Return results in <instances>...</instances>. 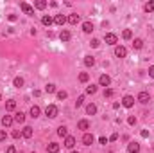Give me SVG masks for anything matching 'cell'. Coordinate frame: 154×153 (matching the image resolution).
<instances>
[{
  "label": "cell",
  "mask_w": 154,
  "mask_h": 153,
  "mask_svg": "<svg viewBox=\"0 0 154 153\" xmlns=\"http://www.w3.org/2000/svg\"><path fill=\"white\" fill-rule=\"evenodd\" d=\"M57 114H59V110H57V106H56V105H48V106L45 108V115H47L48 119L57 117Z\"/></svg>",
  "instance_id": "obj_1"
},
{
  "label": "cell",
  "mask_w": 154,
  "mask_h": 153,
  "mask_svg": "<svg viewBox=\"0 0 154 153\" xmlns=\"http://www.w3.org/2000/svg\"><path fill=\"white\" fill-rule=\"evenodd\" d=\"M136 101H140L142 105H147L149 101H151V94H149V92H145V90H143V92H140V94L136 96Z\"/></svg>",
  "instance_id": "obj_2"
},
{
  "label": "cell",
  "mask_w": 154,
  "mask_h": 153,
  "mask_svg": "<svg viewBox=\"0 0 154 153\" xmlns=\"http://www.w3.org/2000/svg\"><path fill=\"white\" fill-rule=\"evenodd\" d=\"M20 9H22V11H23L27 16H34V7L29 6L27 2H22V4H20Z\"/></svg>",
  "instance_id": "obj_3"
},
{
  "label": "cell",
  "mask_w": 154,
  "mask_h": 153,
  "mask_svg": "<svg viewBox=\"0 0 154 153\" xmlns=\"http://www.w3.org/2000/svg\"><path fill=\"white\" fill-rule=\"evenodd\" d=\"M122 106H124V108H133V106H135V97H133V96H124V99H122Z\"/></svg>",
  "instance_id": "obj_4"
},
{
  "label": "cell",
  "mask_w": 154,
  "mask_h": 153,
  "mask_svg": "<svg viewBox=\"0 0 154 153\" xmlns=\"http://www.w3.org/2000/svg\"><path fill=\"white\" fill-rule=\"evenodd\" d=\"M115 56H117V58H126V56H127V49H126L124 45H117V47H115Z\"/></svg>",
  "instance_id": "obj_5"
},
{
  "label": "cell",
  "mask_w": 154,
  "mask_h": 153,
  "mask_svg": "<svg viewBox=\"0 0 154 153\" xmlns=\"http://www.w3.org/2000/svg\"><path fill=\"white\" fill-rule=\"evenodd\" d=\"M93 142H95L93 133H84V135H83V144H84V146H91Z\"/></svg>",
  "instance_id": "obj_6"
},
{
  "label": "cell",
  "mask_w": 154,
  "mask_h": 153,
  "mask_svg": "<svg viewBox=\"0 0 154 153\" xmlns=\"http://www.w3.org/2000/svg\"><path fill=\"white\" fill-rule=\"evenodd\" d=\"M99 85H100V87H109V85H111V78H109L108 74H102V76L99 78Z\"/></svg>",
  "instance_id": "obj_7"
},
{
  "label": "cell",
  "mask_w": 154,
  "mask_h": 153,
  "mask_svg": "<svg viewBox=\"0 0 154 153\" xmlns=\"http://www.w3.org/2000/svg\"><path fill=\"white\" fill-rule=\"evenodd\" d=\"M66 22H68V18H66L65 15H56V18H54V24H56V25H61V27H63Z\"/></svg>",
  "instance_id": "obj_8"
},
{
  "label": "cell",
  "mask_w": 154,
  "mask_h": 153,
  "mask_svg": "<svg viewBox=\"0 0 154 153\" xmlns=\"http://www.w3.org/2000/svg\"><path fill=\"white\" fill-rule=\"evenodd\" d=\"M117 42H118L117 34H113V33H108V34H106V43H108V45H117Z\"/></svg>",
  "instance_id": "obj_9"
},
{
  "label": "cell",
  "mask_w": 154,
  "mask_h": 153,
  "mask_svg": "<svg viewBox=\"0 0 154 153\" xmlns=\"http://www.w3.org/2000/svg\"><path fill=\"white\" fill-rule=\"evenodd\" d=\"M127 151L129 153H138L140 151V144H138V142H135V140L129 142V144H127Z\"/></svg>",
  "instance_id": "obj_10"
},
{
  "label": "cell",
  "mask_w": 154,
  "mask_h": 153,
  "mask_svg": "<svg viewBox=\"0 0 154 153\" xmlns=\"http://www.w3.org/2000/svg\"><path fill=\"white\" fill-rule=\"evenodd\" d=\"M70 38H72V34H70V31H66V29H63L59 33V40H61V42H70Z\"/></svg>",
  "instance_id": "obj_11"
},
{
  "label": "cell",
  "mask_w": 154,
  "mask_h": 153,
  "mask_svg": "<svg viewBox=\"0 0 154 153\" xmlns=\"http://www.w3.org/2000/svg\"><path fill=\"white\" fill-rule=\"evenodd\" d=\"M65 146L68 148V150H72L75 146V137H72V135H68V137H65Z\"/></svg>",
  "instance_id": "obj_12"
},
{
  "label": "cell",
  "mask_w": 154,
  "mask_h": 153,
  "mask_svg": "<svg viewBox=\"0 0 154 153\" xmlns=\"http://www.w3.org/2000/svg\"><path fill=\"white\" fill-rule=\"evenodd\" d=\"M39 114H41V108H39L38 105H34V106H30V117H32V119L39 117Z\"/></svg>",
  "instance_id": "obj_13"
},
{
  "label": "cell",
  "mask_w": 154,
  "mask_h": 153,
  "mask_svg": "<svg viewBox=\"0 0 154 153\" xmlns=\"http://www.w3.org/2000/svg\"><path fill=\"white\" fill-rule=\"evenodd\" d=\"M77 128H79V130H90V121H88V119H81V121L77 122Z\"/></svg>",
  "instance_id": "obj_14"
},
{
  "label": "cell",
  "mask_w": 154,
  "mask_h": 153,
  "mask_svg": "<svg viewBox=\"0 0 154 153\" xmlns=\"http://www.w3.org/2000/svg\"><path fill=\"white\" fill-rule=\"evenodd\" d=\"M32 133H34V131H32V128H30V126H25L22 130V137L23 139H30V137H32Z\"/></svg>",
  "instance_id": "obj_15"
},
{
  "label": "cell",
  "mask_w": 154,
  "mask_h": 153,
  "mask_svg": "<svg viewBox=\"0 0 154 153\" xmlns=\"http://www.w3.org/2000/svg\"><path fill=\"white\" fill-rule=\"evenodd\" d=\"M59 151V144L57 142H50V144L47 146V153H57Z\"/></svg>",
  "instance_id": "obj_16"
},
{
  "label": "cell",
  "mask_w": 154,
  "mask_h": 153,
  "mask_svg": "<svg viewBox=\"0 0 154 153\" xmlns=\"http://www.w3.org/2000/svg\"><path fill=\"white\" fill-rule=\"evenodd\" d=\"M41 24H43L45 27H50V25L54 24V18H52V16H48V15H45V16L41 18Z\"/></svg>",
  "instance_id": "obj_17"
},
{
  "label": "cell",
  "mask_w": 154,
  "mask_h": 153,
  "mask_svg": "<svg viewBox=\"0 0 154 153\" xmlns=\"http://www.w3.org/2000/svg\"><path fill=\"white\" fill-rule=\"evenodd\" d=\"M86 114H88V115H95V114H97V105L90 103V105L86 106Z\"/></svg>",
  "instance_id": "obj_18"
},
{
  "label": "cell",
  "mask_w": 154,
  "mask_h": 153,
  "mask_svg": "<svg viewBox=\"0 0 154 153\" xmlns=\"http://www.w3.org/2000/svg\"><path fill=\"white\" fill-rule=\"evenodd\" d=\"M13 119H15V122H20V124H22V122L25 121V114H23V112H16Z\"/></svg>",
  "instance_id": "obj_19"
},
{
  "label": "cell",
  "mask_w": 154,
  "mask_h": 153,
  "mask_svg": "<svg viewBox=\"0 0 154 153\" xmlns=\"http://www.w3.org/2000/svg\"><path fill=\"white\" fill-rule=\"evenodd\" d=\"M6 110H7V112H13V110H16V101H15V99H9L7 103H6Z\"/></svg>",
  "instance_id": "obj_20"
},
{
  "label": "cell",
  "mask_w": 154,
  "mask_h": 153,
  "mask_svg": "<svg viewBox=\"0 0 154 153\" xmlns=\"http://www.w3.org/2000/svg\"><path fill=\"white\" fill-rule=\"evenodd\" d=\"M57 135H59V137H68V128L61 124V126L57 128Z\"/></svg>",
  "instance_id": "obj_21"
},
{
  "label": "cell",
  "mask_w": 154,
  "mask_h": 153,
  "mask_svg": "<svg viewBox=\"0 0 154 153\" xmlns=\"http://www.w3.org/2000/svg\"><path fill=\"white\" fill-rule=\"evenodd\" d=\"M13 122H15V119H13L11 115H4V117H2V124H4V126H11Z\"/></svg>",
  "instance_id": "obj_22"
},
{
  "label": "cell",
  "mask_w": 154,
  "mask_h": 153,
  "mask_svg": "<svg viewBox=\"0 0 154 153\" xmlns=\"http://www.w3.org/2000/svg\"><path fill=\"white\" fill-rule=\"evenodd\" d=\"M143 11H145V13H152L154 11V0H149V2L143 6Z\"/></svg>",
  "instance_id": "obj_23"
},
{
  "label": "cell",
  "mask_w": 154,
  "mask_h": 153,
  "mask_svg": "<svg viewBox=\"0 0 154 153\" xmlns=\"http://www.w3.org/2000/svg\"><path fill=\"white\" fill-rule=\"evenodd\" d=\"M83 31H84L86 34H90L91 31H93V24H91V22H84L83 24Z\"/></svg>",
  "instance_id": "obj_24"
},
{
  "label": "cell",
  "mask_w": 154,
  "mask_h": 153,
  "mask_svg": "<svg viewBox=\"0 0 154 153\" xmlns=\"http://www.w3.org/2000/svg\"><path fill=\"white\" fill-rule=\"evenodd\" d=\"M79 20H81L79 15H70V16H68V22H70L72 25H77V24H79Z\"/></svg>",
  "instance_id": "obj_25"
},
{
  "label": "cell",
  "mask_w": 154,
  "mask_h": 153,
  "mask_svg": "<svg viewBox=\"0 0 154 153\" xmlns=\"http://www.w3.org/2000/svg\"><path fill=\"white\" fill-rule=\"evenodd\" d=\"M84 65L86 67H93L95 65V58L93 56H84Z\"/></svg>",
  "instance_id": "obj_26"
},
{
  "label": "cell",
  "mask_w": 154,
  "mask_h": 153,
  "mask_svg": "<svg viewBox=\"0 0 154 153\" xmlns=\"http://www.w3.org/2000/svg\"><path fill=\"white\" fill-rule=\"evenodd\" d=\"M45 92H47V94H54V92H57V88H56V85H54V83H47Z\"/></svg>",
  "instance_id": "obj_27"
},
{
  "label": "cell",
  "mask_w": 154,
  "mask_h": 153,
  "mask_svg": "<svg viewBox=\"0 0 154 153\" xmlns=\"http://www.w3.org/2000/svg\"><path fill=\"white\" fill-rule=\"evenodd\" d=\"M133 47H135L136 50H140L143 47V40L142 38H135V42H133Z\"/></svg>",
  "instance_id": "obj_28"
},
{
  "label": "cell",
  "mask_w": 154,
  "mask_h": 153,
  "mask_svg": "<svg viewBox=\"0 0 154 153\" xmlns=\"http://www.w3.org/2000/svg\"><path fill=\"white\" fill-rule=\"evenodd\" d=\"M122 38H124V40H131L133 38V31L131 29H124V31H122Z\"/></svg>",
  "instance_id": "obj_29"
},
{
  "label": "cell",
  "mask_w": 154,
  "mask_h": 153,
  "mask_svg": "<svg viewBox=\"0 0 154 153\" xmlns=\"http://www.w3.org/2000/svg\"><path fill=\"white\" fill-rule=\"evenodd\" d=\"M13 85H15L16 88L23 87V78H20V76H18V78H15V79H13Z\"/></svg>",
  "instance_id": "obj_30"
},
{
  "label": "cell",
  "mask_w": 154,
  "mask_h": 153,
  "mask_svg": "<svg viewBox=\"0 0 154 153\" xmlns=\"http://www.w3.org/2000/svg\"><path fill=\"white\" fill-rule=\"evenodd\" d=\"M34 7H36V9H45V7H47V2H45V0H36V2H34Z\"/></svg>",
  "instance_id": "obj_31"
},
{
  "label": "cell",
  "mask_w": 154,
  "mask_h": 153,
  "mask_svg": "<svg viewBox=\"0 0 154 153\" xmlns=\"http://www.w3.org/2000/svg\"><path fill=\"white\" fill-rule=\"evenodd\" d=\"M88 79H90V74L88 72H81L79 74V81H81V83H88Z\"/></svg>",
  "instance_id": "obj_32"
},
{
  "label": "cell",
  "mask_w": 154,
  "mask_h": 153,
  "mask_svg": "<svg viewBox=\"0 0 154 153\" xmlns=\"http://www.w3.org/2000/svg\"><path fill=\"white\" fill-rule=\"evenodd\" d=\"M56 96H57V99H59V101H63V99H66V97H68V94H66L65 90H57V92H56Z\"/></svg>",
  "instance_id": "obj_33"
},
{
  "label": "cell",
  "mask_w": 154,
  "mask_h": 153,
  "mask_svg": "<svg viewBox=\"0 0 154 153\" xmlns=\"http://www.w3.org/2000/svg\"><path fill=\"white\" fill-rule=\"evenodd\" d=\"M95 92H97V85H90V87H86V94H95Z\"/></svg>",
  "instance_id": "obj_34"
},
{
  "label": "cell",
  "mask_w": 154,
  "mask_h": 153,
  "mask_svg": "<svg viewBox=\"0 0 154 153\" xmlns=\"http://www.w3.org/2000/svg\"><path fill=\"white\" fill-rule=\"evenodd\" d=\"M83 105H84V96H79L77 101H75V106L79 108V106H83Z\"/></svg>",
  "instance_id": "obj_35"
},
{
  "label": "cell",
  "mask_w": 154,
  "mask_h": 153,
  "mask_svg": "<svg viewBox=\"0 0 154 153\" xmlns=\"http://www.w3.org/2000/svg\"><path fill=\"white\" fill-rule=\"evenodd\" d=\"M90 45H91V47H93V49H97V47L100 45V40H97V38H93V40H91V42H90Z\"/></svg>",
  "instance_id": "obj_36"
},
{
  "label": "cell",
  "mask_w": 154,
  "mask_h": 153,
  "mask_svg": "<svg viewBox=\"0 0 154 153\" xmlns=\"http://www.w3.org/2000/svg\"><path fill=\"white\" fill-rule=\"evenodd\" d=\"M113 94H115V92H113L111 88H106L104 90V97H113Z\"/></svg>",
  "instance_id": "obj_37"
},
{
  "label": "cell",
  "mask_w": 154,
  "mask_h": 153,
  "mask_svg": "<svg viewBox=\"0 0 154 153\" xmlns=\"http://www.w3.org/2000/svg\"><path fill=\"white\" fill-rule=\"evenodd\" d=\"M127 122H129V124H131V126H135V124H136V117H135V115H129V119H127Z\"/></svg>",
  "instance_id": "obj_38"
},
{
  "label": "cell",
  "mask_w": 154,
  "mask_h": 153,
  "mask_svg": "<svg viewBox=\"0 0 154 153\" xmlns=\"http://www.w3.org/2000/svg\"><path fill=\"white\" fill-rule=\"evenodd\" d=\"M6 139H7V133L4 130H0V142H6Z\"/></svg>",
  "instance_id": "obj_39"
},
{
  "label": "cell",
  "mask_w": 154,
  "mask_h": 153,
  "mask_svg": "<svg viewBox=\"0 0 154 153\" xmlns=\"http://www.w3.org/2000/svg\"><path fill=\"white\" fill-rule=\"evenodd\" d=\"M11 135H13V139H20V135H22V131H18V130H15V131H13Z\"/></svg>",
  "instance_id": "obj_40"
},
{
  "label": "cell",
  "mask_w": 154,
  "mask_h": 153,
  "mask_svg": "<svg viewBox=\"0 0 154 153\" xmlns=\"http://www.w3.org/2000/svg\"><path fill=\"white\" fill-rule=\"evenodd\" d=\"M6 153H16V148H15V146H7Z\"/></svg>",
  "instance_id": "obj_41"
},
{
  "label": "cell",
  "mask_w": 154,
  "mask_h": 153,
  "mask_svg": "<svg viewBox=\"0 0 154 153\" xmlns=\"http://www.w3.org/2000/svg\"><path fill=\"white\" fill-rule=\"evenodd\" d=\"M149 76L154 79V65H151V67H149Z\"/></svg>",
  "instance_id": "obj_42"
},
{
  "label": "cell",
  "mask_w": 154,
  "mask_h": 153,
  "mask_svg": "<svg viewBox=\"0 0 154 153\" xmlns=\"http://www.w3.org/2000/svg\"><path fill=\"white\" fill-rule=\"evenodd\" d=\"M7 18H9V22H16V20H18V16H16V15H9Z\"/></svg>",
  "instance_id": "obj_43"
},
{
  "label": "cell",
  "mask_w": 154,
  "mask_h": 153,
  "mask_svg": "<svg viewBox=\"0 0 154 153\" xmlns=\"http://www.w3.org/2000/svg\"><path fill=\"white\" fill-rule=\"evenodd\" d=\"M108 140H109V139H106V137H100V139H99L100 144H108Z\"/></svg>",
  "instance_id": "obj_44"
},
{
  "label": "cell",
  "mask_w": 154,
  "mask_h": 153,
  "mask_svg": "<svg viewBox=\"0 0 154 153\" xmlns=\"http://www.w3.org/2000/svg\"><path fill=\"white\" fill-rule=\"evenodd\" d=\"M142 137L147 139V137H149V131H147V130H142Z\"/></svg>",
  "instance_id": "obj_45"
},
{
  "label": "cell",
  "mask_w": 154,
  "mask_h": 153,
  "mask_svg": "<svg viewBox=\"0 0 154 153\" xmlns=\"http://www.w3.org/2000/svg\"><path fill=\"white\" fill-rule=\"evenodd\" d=\"M117 139H118V133H113V135H111V137H109V140H113V142H115V140H117Z\"/></svg>",
  "instance_id": "obj_46"
},
{
  "label": "cell",
  "mask_w": 154,
  "mask_h": 153,
  "mask_svg": "<svg viewBox=\"0 0 154 153\" xmlns=\"http://www.w3.org/2000/svg\"><path fill=\"white\" fill-rule=\"evenodd\" d=\"M70 153H79V151H70Z\"/></svg>",
  "instance_id": "obj_47"
},
{
  "label": "cell",
  "mask_w": 154,
  "mask_h": 153,
  "mask_svg": "<svg viewBox=\"0 0 154 153\" xmlns=\"http://www.w3.org/2000/svg\"><path fill=\"white\" fill-rule=\"evenodd\" d=\"M108 153H115V151H108Z\"/></svg>",
  "instance_id": "obj_48"
},
{
  "label": "cell",
  "mask_w": 154,
  "mask_h": 153,
  "mask_svg": "<svg viewBox=\"0 0 154 153\" xmlns=\"http://www.w3.org/2000/svg\"><path fill=\"white\" fill-rule=\"evenodd\" d=\"M30 153H34V151H30Z\"/></svg>",
  "instance_id": "obj_49"
},
{
  "label": "cell",
  "mask_w": 154,
  "mask_h": 153,
  "mask_svg": "<svg viewBox=\"0 0 154 153\" xmlns=\"http://www.w3.org/2000/svg\"><path fill=\"white\" fill-rule=\"evenodd\" d=\"M152 150H154V146H152Z\"/></svg>",
  "instance_id": "obj_50"
}]
</instances>
